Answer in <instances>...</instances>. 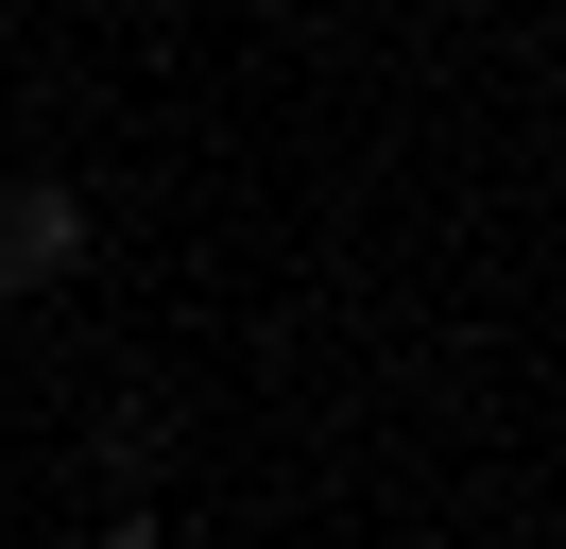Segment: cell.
Masks as SVG:
<instances>
[{
	"instance_id": "cell-1",
	"label": "cell",
	"mask_w": 566,
	"mask_h": 549,
	"mask_svg": "<svg viewBox=\"0 0 566 549\" xmlns=\"http://www.w3.org/2000/svg\"><path fill=\"white\" fill-rule=\"evenodd\" d=\"M86 258H104V224H86L70 172H0V309H52Z\"/></svg>"
},
{
	"instance_id": "cell-2",
	"label": "cell",
	"mask_w": 566,
	"mask_h": 549,
	"mask_svg": "<svg viewBox=\"0 0 566 549\" xmlns=\"http://www.w3.org/2000/svg\"><path fill=\"white\" fill-rule=\"evenodd\" d=\"M155 480H172V412L120 395V412H104V515H155Z\"/></svg>"
},
{
	"instance_id": "cell-3",
	"label": "cell",
	"mask_w": 566,
	"mask_h": 549,
	"mask_svg": "<svg viewBox=\"0 0 566 549\" xmlns=\"http://www.w3.org/2000/svg\"><path fill=\"white\" fill-rule=\"evenodd\" d=\"M86 549H172V515H104V532H86Z\"/></svg>"
}]
</instances>
